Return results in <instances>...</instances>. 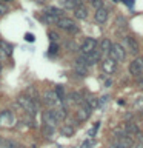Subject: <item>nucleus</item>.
Masks as SVG:
<instances>
[{
    "label": "nucleus",
    "mask_w": 143,
    "mask_h": 148,
    "mask_svg": "<svg viewBox=\"0 0 143 148\" xmlns=\"http://www.w3.org/2000/svg\"><path fill=\"white\" fill-rule=\"evenodd\" d=\"M17 103L22 106L25 111H28L29 114H35L37 113V105H35V102L32 97L29 96H18V99H17Z\"/></svg>",
    "instance_id": "f257e3e1"
},
{
    "label": "nucleus",
    "mask_w": 143,
    "mask_h": 148,
    "mask_svg": "<svg viewBox=\"0 0 143 148\" xmlns=\"http://www.w3.org/2000/svg\"><path fill=\"white\" fill-rule=\"evenodd\" d=\"M0 125H2V127H6V128L16 125V116H14L12 111L6 110V111H2V113H0Z\"/></svg>",
    "instance_id": "f03ea898"
},
{
    "label": "nucleus",
    "mask_w": 143,
    "mask_h": 148,
    "mask_svg": "<svg viewBox=\"0 0 143 148\" xmlns=\"http://www.w3.org/2000/svg\"><path fill=\"white\" fill-rule=\"evenodd\" d=\"M57 26L65 29V31H68V32H77L78 31V28L74 23V20L72 18H68V17H60L57 22Z\"/></svg>",
    "instance_id": "7ed1b4c3"
},
{
    "label": "nucleus",
    "mask_w": 143,
    "mask_h": 148,
    "mask_svg": "<svg viewBox=\"0 0 143 148\" xmlns=\"http://www.w3.org/2000/svg\"><path fill=\"white\" fill-rule=\"evenodd\" d=\"M109 57L115 60V62H122L126 57V51L123 49L122 45H112V48L109 51Z\"/></svg>",
    "instance_id": "20e7f679"
},
{
    "label": "nucleus",
    "mask_w": 143,
    "mask_h": 148,
    "mask_svg": "<svg viewBox=\"0 0 143 148\" xmlns=\"http://www.w3.org/2000/svg\"><path fill=\"white\" fill-rule=\"evenodd\" d=\"M80 49H82L83 56L91 54L92 51H95V49H97V40H95V39H92V37H88V39L83 40V43H82V46H80Z\"/></svg>",
    "instance_id": "39448f33"
},
{
    "label": "nucleus",
    "mask_w": 143,
    "mask_h": 148,
    "mask_svg": "<svg viewBox=\"0 0 143 148\" xmlns=\"http://www.w3.org/2000/svg\"><path fill=\"white\" fill-rule=\"evenodd\" d=\"M74 71H76L78 76H86V74H88V63H86L85 56L77 59L76 65H74Z\"/></svg>",
    "instance_id": "423d86ee"
},
{
    "label": "nucleus",
    "mask_w": 143,
    "mask_h": 148,
    "mask_svg": "<svg viewBox=\"0 0 143 148\" xmlns=\"http://www.w3.org/2000/svg\"><path fill=\"white\" fill-rule=\"evenodd\" d=\"M101 69H103L105 74H114L115 69H117V62L112 60L111 57L105 59L103 62H101Z\"/></svg>",
    "instance_id": "0eeeda50"
},
{
    "label": "nucleus",
    "mask_w": 143,
    "mask_h": 148,
    "mask_svg": "<svg viewBox=\"0 0 143 148\" xmlns=\"http://www.w3.org/2000/svg\"><path fill=\"white\" fill-rule=\"evenodd\" d=\"M89 116H91V108L86 103H83L80 108L77 110V113H76V117H77L78 122H85V120L89 119Z\"/></svg>",
    "instance_id": "6e6552de"
},
{
    "label": "nucleus",
    "mask_w": 143,
    "mask_h": 148,
    "mask_svg": "<svg viewBox=\"0 0 143 148\" xmlns=\"http://www.w3.org/2000/svg\"><path fill=\"white\" fill-rule=\"evenodd\" d=\"M143 71V57H137L134 62L129 63V73L132 74V76H137V74H140Z\"/></svg>",
    "instance_id": "1a4fd4ad"
},
{
    "label": "nucleus",
    "mask_w": 143,
    "mask_h": 148,
    "mask_svg": "<svg viewBox=\"0 0 143 148\" xmlns=\"http://www.w3.org/2000/svg\"><path fill=\"white\" fill-rule=\"evenodd\" d=\"M43 102L46 105H49V106H54V105H57L60 102V99L57 97V94H55V91H45Z\"/></svg>",
    "instance_id": "9d476101"
},
{
    "label": "nucleus",
    "mask_w": 143,
    "mask_h": 148,
    "mask_svg": "<svg viewBox=\"0 0 143 148\" xmlns=\"http://www.w3.org/2000/svg\"><path fill=\"white\" fill-rule=\"evenodd\" d=\"M43 122H45V125H48V127L55 128V125H57V119L54 117V114H52V111H51V110L43 113Z\"/></svg>",
    "instance_id": "9b49d317"
},
{
    "label": "nucleus",
    "mask_w": 143,
    "mask_h": 148,
    "mask_svg": "<svg viewBox=\"0 0 143 148\" xmlns=\"http://www.w3.org/2000/svg\"><path fill=\"white\" fill-rule=\"evenodd\" d=\"M94 18H95V22H99V23H105L108 20V9H105V8L95 9Z\"/></svg>",
    "instance_id": "f8f14e48"
},
{
    "label": "nucleus",
    "mask_w": 143,
    "mask_h": 148,
    "mask_svg": "<svg viewBox=\"0 0 143 148\" xmlns=\"http://www.w3.org/2000/svg\"><path fill=\"white\" fill-rule=\"evenodd\" d=\"M59 3L62 5V8H65V9H76L77 6L82 5L80 0H59Z\"/></svg>",
    "instance_id": "ddd939ff"
},
{
    "label": "nucleus",
    "mask_w": 143,
    "mask_h": 148,
    "mask_svg": "<svg viewBox=\"0 0 143 148\" xmlns=\"http://www.w3.org/2000/svg\"><path fill=\"white\" fill-rule=\"evenodd\" d=\"M85 59H86V63H88V66H89V65H95V63L100 60V51H99V49L92 51L91 54L85 56Z\"/></svg>",
    "instance_id": "4468645a"
},
{
    "label": "nucleus",
    "mask_w": 143,
    "mask_h": 148,
    "mask_svg": "<svg viewBox=\"0 0 143 148\" xmlns=\"http://www.w3.org/2000/svg\"><path fill=\"white\" fill-rule=\"evenodd\" d=\"M51 111H52L54 117L57 119V122L66 119V108H63V106H59V108H54V110H51Z\"/></svg>",
    "instance_id": "2eb2a0df"
},
{
    "label": "nucleus",
    "mask_w": 143,
    "mask_h": 148,
    "mask_svg": "<svg viewBox=\"0 0 143 148\" xmlns=\"http://www.w3.org/2000/svg\"><path fill=\"white\" fill-rule=\"evenodd\" d=\"M125 130H126V134L128 136H137L138 133H140V130H138L137 123H132V122H128L125 125Z\"/></svg>",
    "instance_id": "dca6fc26"
},
{
    "label": "nucleus",
    "mask_w": 143,
    "mask_h": 148,
    "mask_svg": "<svg viewBox=\"0 0 143 148\" xmlns=\"http://www.w3.org/2000/svg\"><path fill=\"white\" fill-rule=\"evenodd\" d=\"M126 43H128V48H129V51H131L132 54H137L138 53V43H137V40L134 39V37L128 36L126 37Z\"/></svg>",
    "instance_id": "f3484780"
},
{
    "label": "nucleus",
    "mask_w": 143,
    "mask_h": 148,
    "mask_svg": "<svg viewBox=\"0 0 143 148\" xmlns=\"http://www.w3.org/2000/svg\"><path fill=\"white\" fill-rule=\"evenodd\" d=\"M74 16H76L77 18H80V20H85V18L88 17V9L83 6V5H80V6H77L76 9H74Z\"/></svg>",
    "instance_id": "a211bd4d"
},
{
    "label": "nucleus",
    "mask_w": 143,
    "mask_h": 148,
    "mask_svg": "<svg viewBox=\"0 0 143 148\" xmlns=\"http://www.w3.org/2000/svg\"><path fill=\"white\" fill-rule=\"evenodd\" d=\"M117 143L120 147H123V148H129L132 145V139L128 136V134H125V136H122V137H118V140H117Z\"/></svg>",
    "instance_id": "6ab92c4d"
},
{
    "label": "nucleus",
    "mask_w": 143,
    "mask_h": 148,
    "mask_svg": "<svg viewBox=\"0 0 143 148\" xmlns=\"http://www.w3.org/2000/svg\"><path fill=\"white\" fill-rule=\"evenodd\" d=\"M74 131H76V130H74V127L72 125H63L62 128H60V133H62V136H66V137H71V136H74Z\"/></svg>",
    "instance_id": "aec40b11"
},
{
    "label": "nucleus",
    "mask_w": 143,
    "mask_h": 148,
    "mask_svg": "<svg viewBox=\"0 0 143 148\" xmlns=\"http://www.w3.org/2000/svg\"><path fill=\"white\" fill-rule=\"evenodd\" d=\"M59 18H60V17H55V16H52V14L45 12V14H43V17H42V20H43L45 23H49V25H54V23L57 25Z\"/></svg>",
    "instance_id": "412c9836"
},
{
    "label": "nucleus",
    "mask_w": 143,
    "mask_h": 148,
    "mask_svg": "<svg viewBox=\"0 0 143 148\" xmlns=\"http://www.w3.org/2000/svg\"><path fill=\"white\" fill-rule=\"evenodd\" d=\"M111 48H112V43H111V42H109L108 39H103V40H101V43H100V49L103 51L105 54H109Z\"/></svg>",
    "instance_id": "4be33fe9"
},
{
    "label": "nucleus",
    "mask_w": 143,
    "mask_h": 148,
    "mask_svg": "<svg viewBox=\"0 0 143 148\" xmlns=\"http://www.w3.org/2000/svg\"><path fill=\"white\" fill-rule=\"evenodd\" d=\"M85 103L89 106L91 110H94V108H97V106H100V102L95 99V97H89V99H86V102Z\"/></svg>",
    "instance_id": "5701e85b"
},
{
    "label": "nucleus",
    "mask_w": 143,
    "mask_h": 148,
    "mask_svg": "<svg viewBox=\"0 0 143 148\" xmlns=\"http://www.w3.org/2000/svg\"><path fill=\"white\" fill-rule=\"evenodd\" d=\"M46 12H48V14H52V16H55V17H62V16H63V11H62V9L54 8V6L48 8V9H46Z\"/></svg>",
    "instance_id": "b1692460"
},
{
    "label": "nucleus",
    "mask_w": 143,
    "mask_h": 148,
    "mask_svg": "<svg viewBox=\"0 0 143 148\" xmlns=\"http://www.w3.org/2000/svg\"><path fill=\"white\" fill-rule=\"evenodd\" d=\"M14 147H16V143H14V142L0 137V148H14Z\"/></svg>",
    "instance_id": "393cba45"
},
{
    "label": "nucleus",
    "mask_w": 143,
    "mask_h": 148,
    "mask_svg": "<svg viewBox=\"0 0 143 148\" xmlns=\"http://www.w3.org/2000/svg\"><path fill=\"white\" fill-rule=\"evenodd\" d=\"M54 91H55V94H57V97L60 99V102H62V100L65 99V88H63L62 85H57Z\"/></svg>",
    "instance_id": "a878e982"
},
{
    "label": "nucleus",
    "mask_w": 143,
    "mask_h": 148,
    "mask_svg": "<svg viewBox=\"0 0 143 148\" xmlns=\"http://www.w3.org/2000/svg\"><path fill=\"white\" fill-rule=\"evenodd\" d=\"M0 46L3 48L5 54H6V56H11V53H12V48H11V45H8L6 42H0Z\"/></svg>",
    "instance_id": "bb28decb"
},
{
    "label": "nucleus",
    "mask_w": 143,
    "mask_h": 148,
    "mask_svg": "<svg viewBox=\"0 0 143 148\" xmlns=\"http://www.w3.org/2000/svg\"><path fill=\"white\" fill-rule=\"evenodd\" d=\"M43 134H45L46 137H51V136L54 134V128H52V127H48V125H45V127H43Z\"/></svg>",
    "instance_id": "cd10ccee"
},
{
    "label": "nucleus",
    "mask_w": 143,
    "mask_h": 148,
    "mask_svg": "<svg viewBox=\"0 0 143 148\" xmlns=\"http://www.w3.org/2000/svg\"><path fill=\"white\" fill-rule=\"evenodd\" d=\"M91 5L95 9H100V8H103V0H91Z\"/></svg>",
    "instance_id": "c85d7f7f"
},
{
    "label": "nucleus",
    "mask_w": 143,
    "mask_h": 148,
    "mask_svg": "<svg viewBox=\"0 0 143 148\" xmlns=\"http://www.w3.org/2000/svg\"><path fill=\"white\" fill-rule=\"evenodd\" d=\"M99 127H100V122H95V123H94V128H91V130H89V133H88V136H89V137H92V136H94V134L97 133V130H99Z\"/></svg>",
    "instance_id": "c756f323"
},
{
    "label": "nucleus",
    "mask_w": 143,
    "mask_h": 148,
    "mask_svg": "<svg viewBox=\"0 0 143 148\" xmlns=\"http://www.w3.org/2000/svg\"><path fill=\"white\" fill-rule=\"evenodd\" d=\"M57 51H59L57 43H51L49 45V54H57Z\"/></svg>",
    "instance_id": "7c9ffc66"
},
{
    "label": "nucleus",
    "mask_w": 143,
    "mask_h": 148,
    "mask_svg": "<svg viewBox=\"0 0 143 148\" xmlns=\"http://www.w3.org/2000/svg\"><path fill=\"white\" fill-rule=\"evenodd\" d=\"M49 39L51 40H52V42H55V40H59V34H57V32H54V31H49Z\"/></svg>",
    "instance_id": "2f4dec72"
},
{
    "label": "nucleus",
    "mask_w": 143,
    "mask_h": 148,
    "mask_svg": "<svg viewBox=\"0 0 143 148\" xmlns=\"http://www.w3.org/2000/svg\"><path fill=\"white\" fill-rule=\"evenodd\" d=\"M136 108L137 110H143V99H137L136 100Z\"/></svg>",
    "instance_id": "473e14b6"
},
{
    "label": "nucleus",
    "mask_w": 143,
    "mask_h": 148,
    "mask_svg": "<svg viewBox=\"0 0 143 148\" xmlns=\"http://www.w3.org/2000/svg\"><path fill=\"white\" fill-rule=\"evenodd\" d=\"M115 23H118V26H122V28H125V18L123 17H117V20H115Z\"/></svg>",
    "instance_id": "72a5a7b5"
},
{
    "label": "nucleus",
    "mask_w": 143,
    "mask_h": 148,
    "mask_svg": "<svg viewBox=\"0 0 143 148\" xmlns=\"http://www.w3.org/2000/svg\"><path fill=\"white\" fill-rule=\"evenodd\" d=\"M8 12V8L5 6L3 3H0V16H3V14H6Z\"/></svg>",
    "instance_id": "f704fd0d"
},
{
    "label": "nucleus",
    "mask_w": 143,
    "mask_h": 148,
    "mask_svg": "<svg viewBox=\"0 0 143 148\" xmlns=\"http://www.w3.org/2000/svg\"><path fill=\"white\" fill-rule=\"evenodd\" d=\"M25 40H28V42H34V36H32L31 32H26V34H25Z\"/></svg>",
    "instance_id": "c9c22d12"
},
{
    "label": "nucleus",
    "mask_w": 143,
    "mask_h": 148,
    "mask_svg": "<svg viewBox=\"0 0 143 148\" xmlns=\"http://www.w3.org/2000/svg\"><path fill=\"white\" fill-rule=\"evenodd\" d=\"M122 2L126 5V6H129V8H132V6H134V0H122Z\"/></svg>",
    "instance_id": "e433bc0d"
},
{
    "label": "nucleus",
    "mask_w": 143,
    "mask_h": 148,
    "mask_svg": "<svg viewBox=\"0 0 143 148\" xmlns=\"http://www.w3.org/2000/svg\"><path fill=\"white\" fill-rule=\"evenodd\" d=\"M80 148H92V147H91V142H89V140H85V142L82 143Z\"/></svg>",
    "instance_id": "4c0bfd02"
},
{
    "label": "nucleus",
    "mask_w": 143,
    "mask_h": 148,
    "mask_svg": "<svg viewBox=\"0 0 143 148\" xmlns=\"http://www.w3.org/2000/svg\"><path fill=\"white\" fill-rule=\"evenodd\" d=\"M32 2H35V3H45L46 0H32Z\"/></svg>",
    "instance_id": "58836bf2"
},
{
    "label": "nucleus",
    "mask_w": 143,
    "mask_h": 148,
    "mask_svg": "<svg viewBox=\"0 0 143 148\" xmlns=\"http://www.w3.org/2000/svg\"><path fill=\"white\" fill-rule=\"evenodd\" d=\"M111 148H123V147H120L118 143H117V145H112V147H111Z\"/></svg>",
    "instance_id": "ea45409f"
},
{
    "label": "nucleus",
    "mask_w": 143,
    "mask_h": 148,
    "mask_svg": "<svg viewBox=\"0 0 143 148\" xmlns=\"http://www.w3.org/2000/svg\"><path fill=\"white\" fill-rule=\"evenodd\" d=\"M14 148H25V147H22V145H17V143H16V147H14Z\"/></svg>",
    "instance_id": "a19ab883"
},
{
    "label": "nucleus",
    "mask_w": 143,
    "mask_h": 148,
    "mask_svg": "<svg viewBox=\"0 0 143 148\" xmlns=\"http://www.w3.org/2000/svg\"><path fill=\"white\" fill-rule=\"evenodd\" d=\"M140 86L143 88V79H142V82H140Z\"/></svg>",
    "instance_id": "79ce46f5"
},
{
    "label": "nucleus",
    "mask_w": 143,
    "mask_h": 148,
    "mask_svg": "<svg viewBox=\"0 0 143 148\" xmlns=\"http://www.w3.org/2000/svg\"><path fill=\"white\" fill-rule=\"evenodd\" d=\"M2 2H12V0H2Z\"/></svg>",
    "instance_id": "37998d69"
},
{
    "label": "nucleus",
    "mask_w": 143,
    "mask_h": 148,
    "mask_svg": "<svg viewBox=\"0 0 143 148\" xmlns=\"http://www.w3.org/2000/svg\"><path fill=\"white\" fill-rule=\"evenodd\" d=\"M0 71H2V63H0Z\"/></svg>",
    "instance_id": "c03bdc74"
}]
</instances>
